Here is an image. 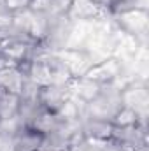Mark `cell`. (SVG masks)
<instances>
[{"mask_svg": "<svg viewBox=\"0 0 149 151\" xmlns=\"http://www.w3.org/2000/svg\"><path fill=\"white\" fill-rule=\"evenodd\" d=\"M114 25L135 37L137 40H140L142 44H146L148 40V30H149V12L148 9H140V7H128V9H121L117 12L111 14Z\"/></svg>", "mask_w": 149, "mask_h": 151, "instance_id": "obj_1", "label": "cell"}, {"mask_svg": "<svg viewBox=\"0 0 149 151\" xmlns=\"http://www.w3.org/2000/svg\"><path fill=\"white\" fill-rule=\"evenodd\" d=\"M149 93L148 84L142 79H133L121 88V106H126L139 113L142 118H148Z\"/></svg>", "mask_w": 149, "mask_h": 151, "instance_id": "obj_2", "label": "cell"}, {"mask_svg": "<svg viewBox=\"0 0 149 151\" xmlns=\"http://www.w3.org/2000/svg\"><path fill=\"white\" fill-rule=\"evenodd\" d=\"M65 16L69 21L90 23V21H97L105 16H111V12L95 0H72Z\"/></svg>", "mask_w": 149, "mask_h": 151, "instance_id": "obj_3", "label": "cell"}, {"mask_svg": "<svg viewBox=\"0 0 149 151\" xmlns=\"http://www.w3.org/2000/svg\"><path fill=\"white\" fill-rule=\"evenodd\" d=\"M84 76L93 79V81H97L102 86L104 84H111V83H116L123 76V63L116 56H109V58H105L102 62L93 63Z\"/></svg>", "mask_w": 149, "mask_h": 151, "instance_id": "obj_4", "label": "cell"}, {"mask_svg": "<svg viewBox=\"0 0 149 151\" xmlns=\"http://www.w3.org/2000/svg\"><path fill=\"white\" fill-rule=\"evenodd\" d=\"M54 55L62 60V63L67 67L72 77H79L88 72V69L93 65L90 55L86 49H72V47H62L54 51Z\"/></svg>", "mask_w": 149, "mask_h": 151, "instance_id": "obj_5", "label": "cell"}, {"mask_svg": "<svg viewBox=\"0 0 149 151\" xmlns=\"http://www.w3.org/2000/svg\"><path fill=\"white\" fill-rule=\"evenodd\" d=\"M70 99V90H69V84H47V86H42L39 90V104L40 107L51 111V113H58L65 102Z\"/></svg>", "mask_w": 149, "mask_h": 151, "instance_id": "obj_6", "label": "cell"}, {"mask_svg": "<svg viewBox=\"0 0 149 151\" xmlns=\"http://www.w3.org/2000/svg\"><path fill=\"white\" fill-rule=\"evenodd\" d=\"M69 90H70V95L75 97L77 100H81L82 104H90L102 91V84H98L97 81H93L86 76H79V77L70 79Z\"/></svg>", "mask_w": 149, "mask_h": 151, "instance_id": "obj_7", "label": "cell"}, {"mask_svg": "<svg viewBox=\"0 0 149 151\" xmlns=\"http://www.w3.org/2000/svg\"><path fill=\"white\" fill-rule=\"evenodd\" d=\"M42 144H44V134H40L39 130L28 125H21L12 135L14 151H37Z\"/></svg>", "mask_w": 149, "mask_h": 151, "instance_id": "obj_8", "label": "cell"}, {"mask_svg": "<svg viewBox=\"0 0 149 151\" xmlns=\"http://www.w3.org/2000/svg\"><path fill=\"white\" fill-rule=\"evenodd\" d=\"M112 128H114V125L107 119H97V118L86 116L81 121V130H82L84 139H98V141L111 139Z\"/></svg>", "mask_w": 149, "mask_h": 151, "instance_id": "obj_9", "label": "cell"}, {"mask_svg": "<svg viewBox=\"0 0 149 151\" xmlns=\"http://www.w3.org/2000/svg\"><path fill=\"white\" fill-rule=\"evenodd\" d=\"M72 0H30L28 9L44 18L65 16Z\"/></svg>", "mask_w": 149, "mask_h": 151, "instance_id": "obj_10", "label": "cell"}, {"mask_svg": "<svg viewBox=\"0 0 149 151\" xmlns=\"http://www.w3.org/2000/svg\"><path fill=\"white\" fill-rule=\"evenodd\" d=\"M25 79H27V76L23 74V70L19 67H5V69H0V90L19 95Z\"/></svg>", "mask_w": 149, "mask_h": 151, "instance_id": "obj_11", "label": "cell"}, {"mask_svg": "<svg viewBox=\"0 0 149 151\" xmlns=\"http://www.w3.org/2000/svg\"><path fill=\"white\" fill-rule=\"evenodd\" d=\"M19 95L0 90V119H14L19 113Z\"/></svg>", "mask_w": 149, "mask_h": 151, "instance_id": "obj_12", "label": "cell"}, {"mask_svg": "<svg viewBox=\"0 0 149 151\" xmlns=\"http://www.w3.org/2000/svg\"><path fill=\"white\" fill-rule=\"evenodd\" d=\"M144 119H148V118H142L140 114L135 113L133 109H130L126 106H121L117 109V113L112 116L111 123L114 127H130V125H135V123L144 121Z\"/></svg>", "mask_w": 149, "mask_h": 151, "instance_id": "obj_13", "label": "cell"}, {"mask_svg": "<svg viewBox=\"0 0 149 151\" xmlns=\"http://www.w3.org/2000/svg\"><path fill=\"white\" fill-rule=\"evenodd\" d=\"M4 4H5L7 11H9L11 14H14V12H19V11L28 9L30 0H4Z\"/></svg>", "mask_w": 149, "mask_h": 151, "instance_id": "obj_14", "label": "cell"}, {"mask_svg": "<svg viewBox=\"0 0 149 151\" xmlns=\"http://www.w3.org/2000/svg\"><path fill=\"white\" fill-rule=\"evenodd\" d=\"M37 151H58V150H53V148H49V146H44V144H42Z\"/></svg>", "mask_w": 149, "mask_h": 151, "instance_id": "obj_15", "label": "cell"}, {"mask_svg": "<svg viewBox=\"0 0 149 151\" xmlns=\"http://www.w3.org/2000/svg\"><path fill=\"white\" fill-rule=\"evenodd\" d=\"M119 151H133V150H119Z\"/></svg>", "mask_w": 149, "mask_h": 151, "instance_id": "obj_16", "label": "cell"}]
</instances>
